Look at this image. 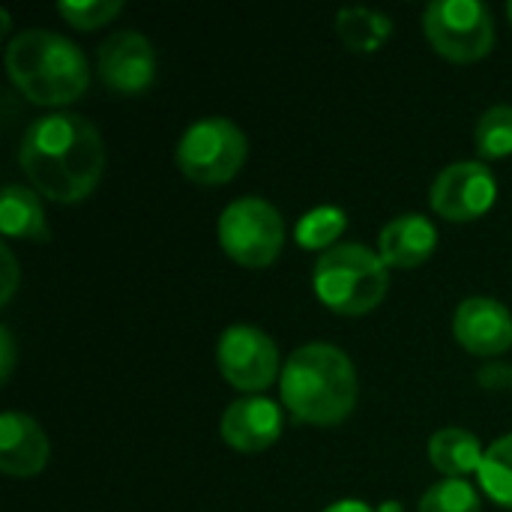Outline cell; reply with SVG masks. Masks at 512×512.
<instances>
[{
    "mask_svg": "<svg viewBox=\"0 0 512 512\" xmlns=\"http://www.w3.org/2000/svg\"><path fill=\"white\" fill-rule=\"evenodd\" d=\"M18 165L30 186L48 201L78 204L102 180L105 144L96 123L84 114L54 111L24 129Z\"/></svg>",
    "mask_w": 512,
    "mask_h": 512,
    "instance_id": "cell-1",
    "label": "cell"
},
{
    "mask_svg": "<svg viewBox=\"0 0 512 512\" xmlns=\"http://www.w3.org/2000/svg\"><path fill=\"white\" fill-rule=\"evenodd\" d=\"M279 396L297 423L336 426L357 408L360 378L342 348L309 342L285 360L279 375Z\"/></svg>",
    "mask_w": 512,
    "mask_h": 512,
    "instance_id": "cell-2",
    "label": "cell"
},
{
    "mask_svg": "<svg viewBox=\"0 0 512 512\" xmlns=\"http://www.w3.org/2000/svg\"><path fill=\"white\" fill-rule=\"evenodd\" d=\"M6 72L15 90L48 108H63L81 99L90 87V63L84 51L63 33L30 27L9 39Z\"/></svg>",
    "mask_w": 512,
    "mask_h": 512,
    "instance_id": "cell-3",
    "label": "cell"
},
{
    "mask_svg": "<svg viewBox=\"0 0 512 512\" xmlns=\"http://www.w3.org/2000/svg\"><path fill=\"white\" fill-rule=\"evenodd\" d=\"M312 285L318 300L345 318L375 312L390 288V267L363 243H339L315 261Z\"/></svg>",
    "mask_w": 512,
    "mask_h": 512,
    "instance_id": "cell-4",
    "label": "cell"
},
{
    "mask_svg": "<svg viewBox=\"0 0 512 512\" xmlns=\"http://www.w3.org/2000/svg\"><path fill=\"white\" fill-rule=\"evenodd\" d=\"M246 153V132L234 120L201 117L180 135L174 159L186 180L198 186H222L240 174Z\"/></svg>",
    "mask_w": 512,
    "mask_h": 512,
    "instance_id": "cell-5",
    "label": "cell"
},
{
    "mask_svg": "<svg viewBox=\"0 0 512 512\" xmlns=\"http://www.w3.org/2000/svg\"><path fill=\"white\" fill-rule=\"evenodd\" d=\"M219 243L231 261L249 270H264L270 267L285 246V219L282 213L258 198H234L222 216H219Z\"/></svg>",
    "mask_w": 512,
    "mask_h": 512,
    "instance_id": "cell-6",
    "label": "cell"
},
{
    "mask_svg": "<svg viewBox=\"0 0 512 512\" xmlns=\"http://www.w3.org/2000/svg\"><path fill=\"white\" fill-rule=\"evenodd\" d=\"M423 33L441 57L474 63L495 45V18L480 0H432L423 9Z\"/></svg>",
    "mask_w": 512,
    "mask_h": 512,
    "instance_id": "cell-7",
    "label": "cell"
},
{
    "mask_svg": "<svg viewBox=\"0 0 512 512\" xmlns=\"http://www.w3.org/2000/svg\"><path fill=\"white\" fill-rule=\"evenodd\" d=\"M216 366L234 390L252 396L264 393L282 375L276 342L252 324H231L219 336Z\"/></svg>",
    "mask_w": 512,
    "mask_h": 512,
    "instance_id": "cell-8",
    "label": "cell"
},
{
    "mask_svg": "<svg viewBox=\"0 0 512 512\" xmlns=\"http://www.w3.org/2000/svg\"><path fill=\"white\" fill-rule=\"evenodd\" d=\"M498 180L483 159H465L441 168L432 180L429 204L447 222H474L495 207Z\"/></svg>",
    "mask_w": 512,
    "mask_h": 512,
    "instance_id": "cell-9",
    "label": "cell"
},
{
    "mask_svg": "<svg viewBox=\"0 0 512 512\" xmlns=\"http://www.w3.org/2000/svg\"><path fill=\"white\" fill-rule=\"evenodd\" d=\"M96 72L111 93L135 96L156 81L153 42L138 30L111 33L96 51Z\"/></svg>",
    "mask_w": 512,
    "mask_h": 512,
    "instance_id": "cell-10",
    "label": "cell"
},
{
    "mask_svg": "<svg viewBox=\"0 0 512 512\" xmlns=\"http://www.w3.org/2000/svg\"><path fill=\"white\" fill-rule=\"evenodd\" d=\"M282 426H285V414L273 399L243 396L225 408L219 432L231 450L255 456V453L270 450L282 438Z\"/></svg>",
    "mask_w": 512,
    "mask_h": 512,
    "instance_id": "cell-11",
    "label": "cell"
},
{
    "mask_svg": "<svg viewBox=\"0 0 512 512\" xmlns=\"http://www.w3.org/2000/svg\"><path fill=\"white\" fill-rule=\"evenodd\" d=\"M456 342L474 357H498L512 345V312L492 297H468L453 315Z\"/></svg>",
    "mask_w": 512,
    "mask_h": 512,
    "instance_id": "cell-12",
    "label": "cell"
},
{
    "mask_svg": "<svg viewBox=\"0 0 512 512\" xmlns=\"http://www.w3.org/2000/svg\"><path fill=\"white\" fill-rule=\"evenodd\" d=\"M51 459V444L42 426L21 414V411H6L0 417V471L6 477H36L45 471Z\"/></svg>",
    "mask_w": 512,
    "mask_h": 512,
    "instance_id": "cell-13",
    "label": "cell"
},
{
    "mask_svg": "<svg viewBox=\"0 0 512 512\" xmlns=\"http://www.w3.org/2000/svg\"><path fill=\"white\" fill-rule=\"evenodd\" d=\"M438 246V228L423 213H399L378 234V255L390 270L423 267Z\"/></svg>",
    "mask_w": 512,
    "mask_h": 512,
    "instance_id": "cell-14",
    "label": "cell"
},
{
    "mask_svg": "<svg viewBox=\"0 0 512 512\" xmlns=\"http://www.w3.org/2000/svg\"><path fill=\"white\" fill-rule=\"evenodd\" d=\"M0 228L9 240H30V243H48L51 228L39 201V192L33 186L9 183L0 195Z\"/></svg>",
    "mask_w": 512,
    "mask_h": 512,
    "instance_id": "cell-15",
    "label": "cell"
},
{
    "mask_svg": "<svg viewBox=\"0 0 512 512\" xmlns=\"http://www.w3.org/2000/svg\"><path fill=\"white\" fill-rule=\"evenodd\" d=\"M483 456H486V450H483L480 438L462 426L438 429L429 438V462L447 480H468L471 474H480Z\"/></svg>",
    "mask_w": 512,
    "mask_h": 512,
    "instance_id": "cell-16",
    "label": "cell"
},
{
    "mask_svg": "<svg viewBox=\"0 0 512 512\" xmlns=\"http://www.w3.org/2000/svg\"><path fill=\"white\" fill-rule=\"evenodd\" d=\"M336 33L354 54H375L393 33L390 15L369 6H345L336 15Z\"/></svg>",
    "mask_w": 512,
    "mask_h": 512,
    "instance_id": "cell-17",
    "label": "cell"
},
{
    "mask_svg": "<svg viewBox=\"0 0 512 512\" xmlns=\"http://www.w3.org/2000/svg\"><path fill=\"white\" fill-rule=\"evenodd\" d=\"M348 228V216L342 207H333V204H321V207H312L306 210L297 225H294V240L303 246V249H333L339 246V237L345 234Z\"/></svg>",
    "mask_w": 512,
    "mask_h": 512,
    "instance_id": "cell-18",
    "label": "cell"
},
{
    "mask_svg": "<svg viewBox=\"0 0 512 512\" xmlns=\"http://www.w3.org/2000/svg\"><path fill=\"white\" fill-rule=\"evenodd\" d=\"M480 486L483 492L504 510H512V432L498 438L480 465Z\"/></svg>",
    "mask_w": 512,
    "mask_h": 512,
    "instance_id": "cell-19",
    "label": "cell"
},
{
    "mask_svg": "<svg viewBox=\"0 0 512 512\" xmlns=\"http://www.w3.org/2000/svg\"><path fill=\"white\" fill-rule=\"evenodd\" d=\"M474 150L483 162L512 156V105H492L474 126Z\"/></svg>",
    "mask_w": 512,
    "mask_h": 512,
    "instance_id": "cell-20",
    "label": "cell"
},
{
    "mask_svg": "<svg viewBox=\"0 0 512 512\" xmlns=\"http://www.w3.org/2000/svg\"><path fill=\"white\" fill-rule=\"evenodd\" d=\"M417 512H483V504L468 480H441L426 489Z\"/></svg>",
    "mask_w": 512,
    "mask_h": 512,
    "instance_id": "cell-21",
    "label": "cell"
},
{
    "mask_svg": "<svg viewBox=\"0 0 512 512\" xmlns=\"http://www.w3.org/2000/svg\"><path fill=\"white\" fill-rule=\"evenodd\" d=\"M57 12L75 30H96L114 21L123 12V3L120 0H63L57 3Z\"/></svg>",
    "mask_w": 512,
    "mask_h": 512,
    "instance_id": "cell-22",
    "label": "cell"
},
{
    "mask_svg": "<svg viewBox=\"0 0 512 512\" xmlns=\"http://www.w3.org/2000/svg\"><path fill=\"white\" fill-rule=\"evenodd\" d=\"M0 255H3V264H0V270H3V282H0V303H3V306H9V300L15 297V288H18V261H15V255H12L9 243H3V246H0Z\"/></svg>",
    "mask_w": 512,
    "mask_h": 512,
    "instance_id": "cell-23",
    "label": "cell"
},
{
    "mask_svg": "<svg viewBox=\"0 0 512 512\" xmlns=\"http://www.w3.org/2000/svg\"><path fill=\"white\" fill-rule=\"evenodd\" d=\"M12 366H15V342H12L9 327H0V375H3V381H9Z\"/></svg>",
    "mask_w": 512,
    "mask_h": 512,
    "instance_id": "cell-24",
    "label": "cell"
},
{
    "mask_svg": "<svg viewBox=\"0 0 512 512\" xmlns=\"http://www.w3.org/2000/svg\"><path fill=\"white\" fill-rule=\"evenodd\" d=\"M324 512H378L372 510L366 501H357V498H345V501H336V504H330Z\"/></svg>",
    "mask_w": 512,
    "mask_h": 512,
    "instance_id": "cell-25",
    "label": "cell"
},
{
    "mask_svg": "<svg viewBox=\"0 0 512 512\" xmlns=\"http://www.w3.org/2000/svg\"><path fill=\"white\" fill-rule=\"evenodd\" d=\"M378 512H402V507H399L396 501H390V504H384Z\"/></svg>",
    "mask_w": 512,
    "mask_h": 512,
    "instance_id": "cell-26",
    "label": "cell"
},
{
    "mask_svg": "<svg viewBox=\"0 0 512 512\" xmlns=\"http://www.w3.org/2000/svg\"><path fill=\"white\" fill-rule=\"evenodd\" d=\"M507 12H510V21H512V0H510V6H507Z\"/></svg>",
    "mask_w": 512,
    "mask_h": 512,
    "instance_id": "cell-27",
    "label": "cell"
},
{
    "mask_svg": "<svg viewBox=\"0 0 512 512\" xmlns=\"http://www.w3.org/2000/svg\"><path fill=\"white\" fill-rule=\"evenodd\" d=\"M510 384H512V372H510Z\"/></svg>",
    "mask_w": 512,
    "mask_h": 512,
    "instance_id": "cell-28",
    "label": "cell"
}]
</instances>
